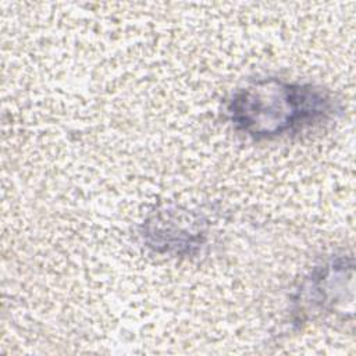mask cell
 Returning <instances> with one entry per match:
<instances>
[{
    "instance_id": "3",
    "label": "cell",
    "mask_w": 356,
    "mask_h": 356,
    "mask_svg": "<svg viewBox=\"0 0 356 356\" xmlns=\"http://www.w3.org/2000/svg\"><path fill=\"white\" fill-rule=\"evenodd\" d=\"M353 266L345 257L332 259L324 266L317 267L302 285L295 300V314L305 320L314 313L332 309L341 296H345L346 281L352 280Z\"/></svg>"
},
{
    "instance_id": "2",
    "label": "cell",
    "mask_w": 356,
    "mask_h": 356,
    "mask_svg": "<svg viewBox=\"0 0 356 356\" xmlns=\"http://www.w3.org/2000/svg\"><path fill=\"white\" fill-rule=\"evenodd\" d=\"M143 242L159 253L192 254L206 239L204 221L199 214L164 209L143 222Z\"/></svg>"
},
{
    "instance_id": "1",
    "label": "cell",
    "mask_w": 356,
    "mask_h": 356,
    "mask_svg": "<svg viewBox=\"0 0 356 356\" xmlns=\"http://www.w3.org/2000/svg\"><path fill=\"white\" fill-rule=\"evenodd\" d=\"M334 97L309 83L263 78L238 89L227 107L236 131L253 139H271L330 118Z\"/></svg>"
}]
</instances>
